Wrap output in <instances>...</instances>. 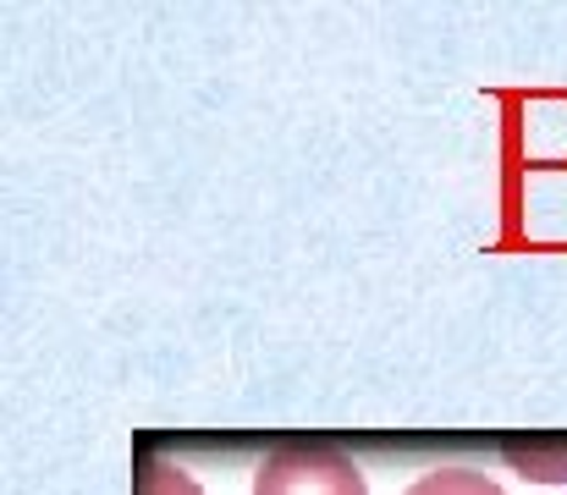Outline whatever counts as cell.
Instances as JSON below:
<instances>
[{"instance_id":"7a4b0ae2","label":"cell","mask_w":567,"mask_h":495,"mask_svg":"<svg viewBox=\"0 0 567 495\" xmlns=\"http://www.w3.org/2000/svg\"><path fill=\"white\" fill-rule=\"evenodd\" d=\"M133 495H204L183 463H166V457H138V485Z\"/></svg>"},{"instance_id":"6da1fadb","label":"cell","mask_w":567,"mask_h":495,"mask_svg":"<svg viewBox=\"0 0 567 495\" xmlns=\"http://www.w3.org/2000/svg\"><path fill=\"white\" fill-rule=\"evenodd\" d=\"M254 495H370V485H364V468L342 446L292 441L259 463Z\"/></svg>"},{"instance_id":"3957f363","label":"cell","mask_w":567,"mask_h":495,"mask_svg":"<svg viewBox=\"0 0 567 495\" xmlns=\"http://www.w3.org/2000/svg\"><path fill=\"white\" fill-rule=\"evenodd\" d=\"M408 495H507L502 485H491L485 474H474V468H435V474H424V479H413Z\"/></svg>"}]
</instances>
